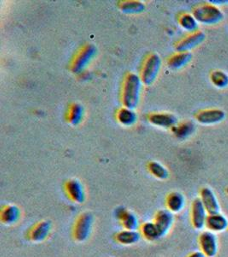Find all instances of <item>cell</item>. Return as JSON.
Instances as JSON below:
<instances>
[{
	"label": "cell",
	"instance_id": "obj_15",
	"mask_svg": "<svg viewBox=\"0 0 228 257\" xmlns=\"http://www.w3.org/2000/svg\"><path fill=\"white\" fill-rule=\"evenodd\" d=\"M150 123L161 128H174L178 123L177 117L171 113H152L149 116Z\"/></svg>",
	"mask_w": 228,
	"mask_h": 257
},
{
	"label": "cell",
	"instance_id": "obj_25",
	"mask_svg": "<svg viewBox=\"0 0 228 257\" xmlns=\"http://www.w3.org/2000/svg\"><path fill=\"white\" fill-rule=\"evenodd\" d=\"M148 169L152 175L162 180H165L170 177L168 170L158 161H150L148 165Z\"/></svg>",
	"mask_w": 228,
	"mask_h": 257
},
{
	"label": "cell",
	"instance_id": "obj_7",
	"mask_svg": "<svg viewBox=\"0 0 228 257\" xmlns=\"http://www.w3.org/2000/svg\"><path fill=\"white\" fill-rule=\"evenodd\" d=\"M208 214L201 199H195L192 207V222L193 227L196 230H202L206 225Z\"/></svg>",
	"mask_w": 228,
	"mask_h": 257
},
{
	"label": "cell",
	"instance_id": "obj_8",
	"mask_svg": "<svg viewBox=\"0 0 228 257\" xmlns=\"http://www.w3.org/2000/svg\"><path fill=\"white\" fill-rule=\"evenodd\" d=\"M199 244L207 257H214L218 252V241L213 231H204L199 237Z\"/></svg>",
	"mask_w": 228,
	"mask_h": 257
},
{
	"label": "cell",
	"instance_id": "obj_29",
	"mask_svg": "<svg viewBox=\"0 0 228 257\" xmlns=\"http://www.w3.org/2000/svg\"><path fill=\"white\" fill-rule=\"evenodd\" d=\"M188 257H207L202 251L193 252L192 254L188 255Z\"/></svg>",
	"mask_w": 228,
	"mask_h": 257
},
{
	"label": "cell",
	"instance_id": "obj_24",
	"mask_svg": "<svg viewBox=\"0 0 228 257\" xmlns=\"http://www.w3.org/2000/svg\"><path fill=\"white\" fill-rule=\"evenodd\" d=\"M141 234L146 239L148 240L150 242H154V241L161 239L160 234L158 232L154 222L144 223L141 227Z\"/></svg>",
	"mask_w": 228,
	"mask_h": 257
},
{
	"label": "cell",
	"instance_id": "obj_3",
	"mask_svg": "<svg viewBox=\"0 0 228 257\" xmlns=\"http://www.w3.org/2000/svg\"><path fill=\"white\" fill-rule=\"evenodd\" d=\"M162 60L156 53L150 54L144 62L141 70L140 78L143 84L150 86L155 82L161 69Z\"/></svg>",
	"mask_w": 228,
	"mask_h": 257
},
{
	"label": "cell",
	"instance_id": "obj_27",
	"mask_svg": "<svg viewBox=\"0 0 228 257\" xmlns=\"http://www.w3.org/2000/svg\"><path fill=\"white\" fill-rule=\"evenodd\" d=\"M211 82L216 88H225L228 87V75L223 70H214L210 75Z\"/></svg>",
	"mask_w": 228,
	"mask_h": 257
},
{
	"label": "cell",
	"instance_id": "obj_17",
	"mask_svg": "<svg viewBox=\"0 0 228 257\" xmlns=\"http://www.w3.org/2000/svg\"><path fill=\"white\" fill-rule=\"evenodd\" d=\"M206 226L213 232L224 231L228 228V219L220 213L211 214L207 218Z\"/></svg>",
	"mask_w": 228,
	"mask_h": 257
},
{
	"label": "cell",
	"instance_id": "obj_26",
	"mask_svg": "<svg viewBox=\"0 0 228 257\" xmlns=\"http://www.w3.org/2000/svg\"><path fill=\"white\" fill-rule=\"evenodd\" d=\"M119 6H120V10L126 13H140L146 9V6L144 3L140 1H136V0L123 1Z\"/></svg>",
	"mask_w": 228,
	"mask_h": 257
},
{
	"label": "cell",
	"instance_id": "obj_16",
	"mask_svg": "<svg viewBox=\"0 0 228 257\" xmlns=\"http://www.w3.org/2000/svg\"><path fill=\"white\" fill-rule=\"evenodd\" d=\"M20 215H22V212L18 206L8 205L1 211L0 219L4 225H15L20 219Z\"/></svg>",
	"mask_w": 228,
	"mask_h": 257
},
{
	"label": "cell",
	"instance_id": "obj_14",
	"mask_svg": "<svg viewBox=\"0 0 228 257\" xmlns=\"http://www.w3.org/2000/svg\"><path fill=\"white\" fill-rule=\"evenodd\" d=\"M116 217L120 219L126 230L137 231L140 227V221L136 214L131 211L126 210V208H117Z\"/></svg>",
	"mask_w": 228,
	"mask_h": 257
},
{
	"label": "cell",
	"instance_id": "obj_23",
	"mask_svg": "<svg viewBox=\"0 0 228 257\" xmlns=\"http://www.w3.org/2000/svg\"><path fill=\"white\" fill-rule=\"evenodd\" d=\"M84 116V109L79 104H73L70 106L68 112V121L73 124L78 125Z\"/></svg>",
	"mask_w": 228,
	"mask_h": 257
},
{
	"label": "cell",
	"instance_id": "obj_9",
	"mask_svg": "<svg viewBox=\"0 0 228 257\" xmlns=\"http://www.w3.org/2000/svg\"><path fill=\"white\" fill-rule=\"evenodd\" d=\"M206 35L204 33L198 30L196 32L190 33V35L186 36L183 40L176 45L177 52H190V50L198 47L205 41Z\"/></svg>",
	"mask_w": 228,
	"mask_h": 257
},
{
	"label": "cell",
	"instance_id": "obj_6",
	"mask_svg": "<svg viewBox=\"0 0 228 257\" xmlns=\"http://www.w3.org/2000/svg\"><path fill=\"white\" fill-rule=\"evenodd\" d=\"M153 222L155 224V226L158 229L161 238L165 237L168 232L171 230L174 222V213L170 212L168 209L158 211V213L156 214L155 219Z\"/></svg>",
	"mask_w": 228,
	"mask_h": 257
},
{
	"label": "cell",
	"instance_id": "obj_4",
	"mask_svg": "<svg viewBox=\"0 0 228 257\" xmlns=\"http://www.w3.org/2000/svg\"><path fill=\"white\" fill-rule=\"evenodd\" d=\"M94 216L91 212L82 213L76 220L74 237L79 242H86L91 236L94 228Z\"/></svg>",
	"mask_w": 228,
	"mask_h": 257
},
{
	"label": "cell",
	"instance_id": "obj_21",
	"mask_svg": "<svg viewBox=\"0 0 228 257\" xmlns=\"http://www.w3.org/2000/svg\"><path fill=\"white\" fill-rule=\"evenodd\" d=\"M178 24L188 32L194 33L198 31L199 23L192 14H182L178 18Z\"/></svg>",
	"mask_w": 228,
	"mask_h": 257
},
{
	"label": "cell",
	"instance_id": "obj_28",
	"mask_svg": "<svg viewBox=\"0 0 228 257\" xmlns=\"http://www.w3.org/2000/svg\"><path fill=\"white\" fill-rule=\"evenodd\" d=\"M193 131H194V124L190 122L182 123L174 128V132L176 137L180 139H184L190 136L192 134Z\"/></svg>",
	"mask_w": 228,
	"mask_h": 257
},
{
	"label": "cell",
	"instance_id": "obj_12",
	"mask_svg": "<svg viewBox=\"0 0 228 257\" xmlns=\"http://www.w3.org/2000/svg\"><path fill=\"white\" fill-rule=\"evenodd\" d=\"M200 199L204 205L206 210L208 212V215L216 214L220 212V206L218 199L213 190L210 188H202L201 190Z\"/></svg>",
	"mask_w": 228,
	"mask_h": 257
},
{
	"label": "cell",
	"instance_id": "obj_18",
	"mask_svg": "<svg viewBox=\"0 0 228 257\" xmlns=\"http://www.w3.org/2000/svg\"><path fill=\"white\" fill-rule=\"evenodd\" d=\"M192 59V54L190 52H177L170 57L168 64L172 70H178L186 66Z\"/></svg>",
	"mask_w": 228,
	"mask_h": 257
},
{
	"label": "cell",
	"instance_id": "obj_10",
	"mask_svg": "<svg viewBox=\"0 0 228 257\" xmlns=\"http://www.w3.org/2000/svg\"><path fill=\"white\" fill-rule=\"evenodd\" d=\"M226 118V112L220 109H210L196 114L198 122L204 125H210L222 122Z\"/></svg>",
	"mask_w": 228,
	"mask_h": 257
},
{
	"label": "cell",
	"instance_id": "obj_2",
	"mask_svg": "<svg viewBox=\"0 0 228 257\" xmlns=\"http://www.w3.org/2000/svg\"><path fill=\"white\" fill-rule=\"evenodd\" d=\"M193 16L199 24L214 25L224 19V13L214 4L204 3L193 10Z\"/></svg>",
	"mask_w": 228,
	"mask_h": 257
},
{
	"label": "cell",
	"instance_id": "obj_22",
	"mask_svg": "<svg viewBox=\"0 0 228 257\" xmlns=\"http://www.w3.org/2000/svg\"><path fill=\"white\" fill-rule=\"evenodd\" d=\"M117 120L124 126H132L137 121V115L132 109L123 107L117 112Z\"/></svg>",
	"mask_w": 228,
	"mask_h": 257
},
{
	"label": "cell",
	"instance_id": "obj_19",
	"mask_svg": "<svg viewBox=\"0 0 228 257\" xmlns=\"http://www.w3.org/2000/svg\"><path fill=\"white\" fill-rule=\"evenodd\" d=\"M168 209L172 212V213H178L182 212L186 205V198L182 195V193L174 192L170 193L168 196L167 201Z\"/></svg>",
	"mask_w": 228,
	"mask_h": 257
},
{
	"label": "cell",
	"instance_id": "obj_1",
	"mask_svg": "<svg viewBox=\"0 0 228 257\" xmlns=\"http://www.w3.org/2000/svg\"><path fill=\"white\" fill-rule=\"evenodd\" d=\"M142 84L143 82L141 81L140 76L134 73L126 75L123 82L122 95V101L124 107L132 110L137 107L140 99Z\"/></svg>",
	"mask_w": 228,
	"mask_h": 257
},
{
	"label": "cell",
	"instance_id": "obj_20",
	"mask_svg": "<svg viewBox=\"0 0 228 257\" xmlns=\"http://www.w3.org/2000/svg\"><path fill=\"white\" fill-rule=\"evenodd\" d=\"M141 235L138 231H130V230H124L116 234V239L117 242L123 244V245H132L140 242Z\"/></svg>",
	"mask_w": 228,
	"mask_h": 257
},
{
	"label": "cell",
	"instance_id": "obj_13",
	"mask_svg": "<svg viewBox=\"0 0 228 257\" xmlns=\"http://www.w3.org/2000/svg\"><path fill=\"white\" fill-rule=\"evenodd\" d=\"M52 229V223L50 220H44L38 223L30 231V238L34 242H42L49 237Z\"/></svg>",
	"mask_w": 228,
	"mask_h": 257
},
{
	"label": "cell",
	"instance_id": "obj_5",
	"mask_svg": "<svg viewBox=\"0 0 228 257\" xmlns=\"http://www.w3.org/2000/svg\"><path fill=\"white\" fill-rule=\"evenodd\" d=\"M96 49L95 46L92 44L86 45L83 47L77 55L74 57L73 63L71 65V70L74 73H80L84 70L88 64L94 59L96 55Z\"/></svg>",
	"mask_w": 228,
	"mask_h": 257
},
{
	"label": "cell",
	"instance_id": "obj_11",
	"mask_svg": "<svg viewBox=\"0 0 228 257\" xmlns=\"http://www.w3.org/2000/svg\"><path fill=\"white\" fill-rule=\"evenodd\" d=\"M65 190L70 198L76 202L82 204L86 201V192L83 184L77 179H70L65 184Z\"/></svg>",
	"mask_w": 228,
	"mask_h": 257
}]
</instances>
